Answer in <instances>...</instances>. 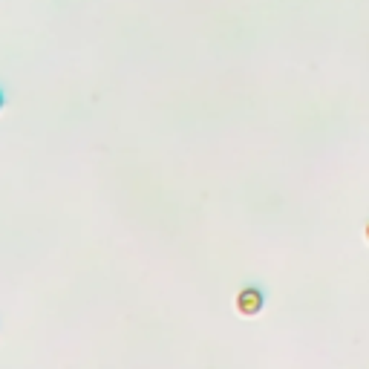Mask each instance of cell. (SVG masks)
I'll return each mask as SVG.
<instances>
[{
  "label": "cell",
  "mask_w": 369,
  "mask_h": 369,
  "mask_svg": "<svg viewBox=\"0 0 369 369\" xmlns=\"http://www.w3.org/2000/svg\"><path fill=\"white\" fill-rule=\"evenodd\" d=\"M263 306H266V294H263V289H257V285H245L237 294V311L242 318H254V314L263 311Z\"/></svg>",
  "instance_id": "obj_1"
},
{
  "label": "cell",
  "mask_w": 369,
  "mask_h": 369,
  "mask_svg": "<svg viewBox=\"0 0 369 369\" xmlns=\"http://www.w3.org/2000/svg\"><path fill=\"white\" fill-rule=\"evenodd\" d=\"M6 107V92H3V87H0V110Z\"/></svg>",
  "instance_id": "obj_2"
},
{
  "label": "cell",
  "mask_w": 369,
  "mask_h": 369,
  "mask_svg": "<svg viewBox=\"0 0 369 369\" xmlns=\"http://www.w3.org/2000/svg\"><path fill=\"white\" fill-rule=\"evenodd\" d=\"M366 240H369V225H366Z\"/></svg>",
  "instance_id": "obj_3"
}]
</instances>
